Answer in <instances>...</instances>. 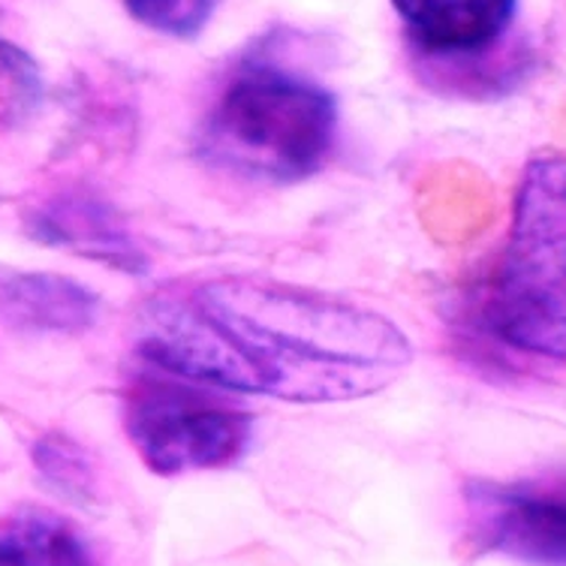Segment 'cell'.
Listing matches in <instances>:
<instances>
[{
	"instance_id": "6da1fadb",
	"label": "cell",
	"mask_w": 566,
	"mask_h": 566,
	"mask_svg": "<svg viewBox=\"0 0 566 566\" xmlns=\"http://www.w3.org/2000/svg\"><path fill=\"white\" fill-rule=\"evenodd\" d=\"M133 338L164 374L290 403L359 401L413 361L377 311L262 277L166 283L139 305Z\"/></svg>"
},
{
	"instance_id": "7a4b0ae2",
	"label": "cell",
	"mask_w": 566,
	"mask_h": 566,
	"mask_svg": "<svg viewBox=\"0 0 566 566\" xmlns=\"http://www.w3.org/2000/svg\"><path fill=\"white\" fill-rule=\"evenodd\" d=\"M335 139L338 103L332 91L272 61L241 64L199 130V148L211 164L269 185L319 172Z\"/></svg>"
},
{
	"instance_id": "3957f363",
	"label": "cell",
	"mask_w": 566,
	"mask_h": 566,
	"mask_svg": "<svg viewBox=\"0 0 566 566\" xmlns=\"http://www.w3.org/2000/svg\"><path fill=\"white\" fill-rule=\"evenodd\" d=\"M485 314L512 349L566 359V154L524 166Z\"/></svg>"
},
{
	"instance_id": "277c9868",
	"label": "cell",
	"mask_w": 566,
	"mask_h": 566,
	"mask_svg": "<svg viewBox=\"0 0 566 566\" xmlns=\"http://www.w3.org/2000/svg\"><path fill=\"white\" fill-rule=\"evenodd\" d=\"M124 431L157 476L232 468L253 440V413L229 392L172 374L142 377L124 395Z\"/></svg>"
},
{
	"instance_id": "5b68a950",
	"label": "cell",
	"mask_w": 566,
	"mask_h": 566,
	"mask_svg": "<svg viewBox=\"0 0 566 566\" xmlns=\"http://www.w3.org/2000/svg\"><path fill=\"white\" fill-rule=\"evenodd\" d=\"M470 545L531 566H566V476L470 482Z\"/></svg>"
},
{
	"instance_id": "8992f818",
	"label": "cell",
	"mask_w": 566,
	"mask_h": 566,
	"mask_svg": "<svg viewBox=\"0 0 566 566\" xmlns=\"http://www.w3.org/2000/svg\"><path fill=\"white\" fill-rule=\"evenodd\" d=\"M424 55L473 57L501 43L518 0H389Z\"/></svg>"
},
{
	"instance_id": "52a82bcc",
	"label": "cell",
	"mask_w": 566,
	"mask_h": 566,
	"mask_svg": "<svg viewBox=\"0 0 566 566\" xmlns=\"http://www.w3.org/2000/svg\"><path fill=\"white\" fill-rule=\"evenodd\" d=\"M31 232L45 244L85 253L118 269H142V253L115 211L87 193H61L33 211Z\"/></svg>"
},
{
	"instance_id": "ba28073f",
	"label": "cell",
	"mask_w": 566,
	"mask_h": 566,
	"mask_svg": "<svg viewBox=\"0 0 566 566\" xmlns=\"http://www.w3.org/2000/svg\"><path fill=\"white\" fill-rule=\"evenodd\" d=\"M97 295L61 274H0V319L22 332H85L97 323Z\"/></svg>"
},
{
	"instance_id": "9c48e42d",
	"label": "cell",
	"mask_w": 566,
	"mask_h": 566,
	"mask_svg": "<svg viewBox=\"0 0 566 566\" xmlns=\"http://www.w3.org/2000/svg\"><path fill=\"white\" fill-rule=\"evenodd\" d=\"M0 566H97L85 536L64 515L22 506L0 518Z\"/></svg>"
},
{
	"instance_id": "30bf717a",
	"label": "cell",
	"mask_w": 566,
	"mask_h": 566,
	"mask_svg": "<svg viewBox=\"0 0 566 566\" xmlns=\"http://www.w3.org/2000/svg\"><path fill=\"white\" fill-rule=\"evenodd\" d=\"M43 99V76L19 45L0 36V133L22 127Z\"/></svg>"
},
{
	"instance_id": "8fae6325",
	"label": "cell",
	"mask_w": 566,
	"mask_h": 566,
	"mask_svg": "<svg viewBox=\"0 0 566 566\" xmlns=\"http://www.w3.org/2000/svg\"><path fill=\"white\" fill-rule=\"evenodd\" d=\"M133 19L148 31L172 40H193L206 31L220 0H120Z\"/></svg>"
},
{
	"instance_id": "7c38bea8",
	"label": "cell",
	"mask_w": 566,
	"mask_h": 566,
	"mask_svg": "<svg viewBox=\"0 0 566 566\" xmlns=\"http://www.w3.org/2000/svg\"><path fill=\"white\" fill-rule=\"evenodd\" d=\"M36 468L43 470L49 482H55L64 494H78V491H91V468L82 449H76L64 437H45L43 443L33 452Z\"/></svg>"
}]
</instances>
